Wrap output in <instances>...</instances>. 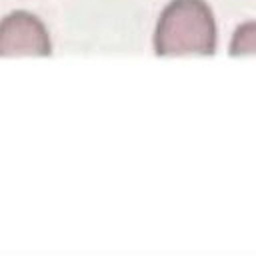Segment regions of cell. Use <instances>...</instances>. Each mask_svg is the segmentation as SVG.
Segmentation results:
<instances>
[{"instance_id": "obj_1", "label": "cell", "mask_w": 256, "mask_h": 256, "mask_svg": "<svg viewBox=\"0 0 256 256\" xmlns=\"http://www.w3.org/2000/svg\"><path fill=\"white\" fill-rule=\"evenodd\" d=\"M158 56H210L216 52V22L204 0H172L154 32Z\"/></svg>"}, {"instance_id": "obj_2", "label": "cell", "mask_w": 256, "mask_h": 256, "mask_svg": "<svg viewBox=\"0 0 256 256\" xmlns=\"http://www.w3.org/2000/svg\"><path fill=\"white\" fill-rule=\"evenodd\" d=\"M50 36L30 12L16 10L0 22V56H48Z\"/></svg>"}, {"instance_id": "obj_3", "label": "cell", "mask_w": 256, "mask_h": 256, "mask_svg": "<svg viewBox=\"0 0 256 256\" xmlns=\"http://www.w3.org/2000/svg\"><path fill=\"white\" fill-rule=\"evenodd\" d=\"M232 56H248L256 54V22H244L234 30L230 42Z\"/></svg>"}]
</instances>
